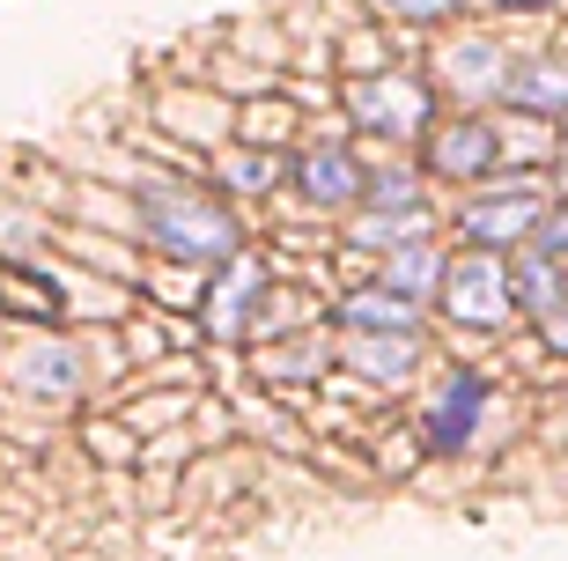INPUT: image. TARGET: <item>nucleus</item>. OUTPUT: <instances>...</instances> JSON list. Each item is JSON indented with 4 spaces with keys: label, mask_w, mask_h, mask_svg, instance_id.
I'll return each mask as SVG.
<instances>
[{
    "label": "nucleus",
    "mask_w": 568,
    "mask_h": 561,
    "mask_svg": "<svg viewBox=\"0 0 568 561\" xmlns=\"http://www.w3.org/2000/svg\"><path fill=\"white\" fill-rule=\"evenodd\" d=\"M495 156H503V141H495V126H480V119L443 126L436 148H428V163L450 170V178H480V170H495Z\"/></svg>",
    "instance_id": "5"
},
{
    "label": "nucleus",
    "mask_w": 568,
    "mask_h": 561,
    "mask_svg": "<svg viewBox=\"0 0 568 561\" xmlns=\"http://www.w3.org/2000/svg\"><path fill=\"white\" fill-rule=\"evenodd\" d=\"M384 281H392V295H406V303H414L422 289H436V281H443L436 244H399L392 259H384Z\"/></svg>",
    "instance_id": "9"
},
{
    "label": "nucleus",
    "mask_w": 568,
    "mask_h": 561,
    "mask_svg": "<svg viewBox=\"0 0 568 561\" xmlns=\"http://www.w3.org/2000/svg\"><path fill=\"white\" fill-rule=\"evenodd\" d=\"M547 340L568 354V303H554V311H547Z\"/></svg>",
    "instance_id": "18"
},
{
    "label": "nucleus",
    "mask_w": 568,
    "mask_h": 561,
    "mask_svg": "<svg viewBox=\"0 0 568 561\" xmlns=\"http://www.w3.org/2000/svg\"><path fill=\"white\" fill-rule=\"evenodd\" d=\"M443 311L458 318V325H503L517 311V289H509V273L487 251H473L458 267H443Z\"/></svg>",
    "instance_id": "2"
},
{
    "label": "nucleus",
    "mask_w": 568,
    "mask_h": 561,
    "mask_svg": "<svg viewBox=\"0 0 568 561\" xmlns=\"http://www.w3.org/2000/svg\"><path fill=\"white\" fill-rule=\"evenodd\" d=\"M362 244H422V214H377L355 229Z\"/></svg>",
    "instance_id": "15"
},
{
    "label": "nucleus",
    "mask_w": 568,
    "mask_h": 561,
    "mask_svg": "<svg viewBox=\"0 0 568 561\" xmlns=\"http://www.w3.org/2000/svg\"><path fill=\"white\" fill-rule=\"evenodd\" d=\"M392 16H406V22H436V16H450L458 0H384Z\"/></svg>",
    "instance_id": "17"
},
{
    "label": "nucleus",
    "mask_w": 568,
    "mask_h": 561,
    "mask_svg": "<svg viewBox=\"0 0 568 561\" xmlns=\"http://www.w3.org/2000/svg\"><path fill=\"white\" fill-rule=\"evenodd\" d=\"M503 97H509V104H525V111H568V67L531 60V67H517V74L503 82Z\"/></svg>",
    "instance_id": "7"
},
{
    "label": "nucleus",
    "mask_w": 568,
    "mask_h": 561,
    "mask_svg": "<svg viewBox=\"0 0 568 561\" xmlns=\"http://www.w3.org/2000/svg\"><path fill=\"white\" fill-rule=\"evenodd\" d=\"M347 325H355V333H406V325H414V303L392 295V289L355 295V303H347Z\"/></svg>",
    "instance_id": "11"
},
{
    "label": "nucleus",
    "mask_w": 568,
    "mask_h": 561,
    "mask_svg": "<svg viewBox=\"0 0 568 561\" xmlns=\"http://www.w3.org/2000/svg\"><path fill=\"white\" fill-rule=\"evenodd\" d=\"M355 163L339 156V148H317V156H303V192L311 200H355Z\"/></svg>",
    "instance_id": "10"
},
{
    "label": "nucleus",
    "mask_w": 568,
    "mask_h": 561,
    "mask_svg": "<svg viewBox=\"0 0 568 561\" xmlns=\"http://www.w3.org/2000/svg\"><path fill=\"white\" fill-rule=\"evenodd\" d=\"M230 178H236L244 192H266V186H274V163H266V156H236Z\"/></svg>",
    "instance_id": "16"
},
{
    "label": "nucleus",
    "mask_w": 568,
    "mask_h": 561,
    "mask_svg": "<svg viewBox=\"0 0 568 561\" xmlns=\"http://www.w3.org/2000/svg\"><path fill=\"white\" fill-rule=\"evenodd\" d=\"M141 237L148 244L178 251V259H230L236 251V222L214 200L200 192H178V186H148L141 192Z\"/></svg>",
    "instance_id": "1"
},
{
    "label": "nucleus",
    "mask_w": 568,
    "mask_h": 561,
    "mask_svg": "<svg viewBox=\"0 0 568 561\" xmlns=\"http://www.w3.org/2000/svg\"><path fill=\"white\" fill-rule=\"evenodd\" d=\"M495 8H554V0H495Z\"/></svg>",
    "instance_id": "20"
},
{
    "label": "nucleus",
    "mask_w": 568,
    "mask_h": 561,
    "mask_svg": "<svg viewBox=\"0 0 568 561\" xmlns=\"http://www.w3.org/2000/svg\"><path fill=\"white\" fill-rule=\"evenodd\" d=\"M258 281H266V273H258L252 259H236V267L222 273V295H214V333H236V325H244V303L258 295Z\"/></svg>",
    "instance_id": "12"
},
{
    "label": "nucleus",
    "mask_w": 568,
    "mask_h": 561,
    "mask_svg": "<svg viewBox=\"0 0 568 561\" xmlns=\"http://www.w3.org/2000/svg\"><path fill=\"white\" fill-rule=\"evenodd\" d=\"M531 222H547V200H539L531 186L495 192V200H473V208H465V229H473V244H509V237H525Z\"/></svg>",
    "instance_id": "3"
},
{
    "label": "nucleus",
    "mask_w": 568,
    "mask_h": 561,
    "mask_svg": "<svg viewBox=\"0 0 568 561\" xmlns=\"http://www.w3.org/2000/svg\"><path fill=\"white\" fill-rule=\"evenodd\" d=\"M22 384H30L38 399H67L74 384H82V354L60 348V340H52V348H30L22 354Z\"/></svg>",
    "instance_id": "8"
},
{
    "label": "nucleus",
    "mask_w": 568,
    "mask_h": 561,
    "mask_svg": "<svg viewBox=\"0 0 568 561\" xmlns=\"http://www.w3.org/2000/svg\"><path fill=\"white\" fill-rule=\"evenodd\" d=\"M443 67H450V82H458V89H495V82H503V52H495V44H458Z\"/></svg>",
    "instance_id": "13"
},
{
    "label": "nucleus",
    "mask_w": 568,
    "mask_h": 561,
    "mask_svg": "<svg viewBox=\"0 0 568 561\" xmlns=\"http://www.w3.org/2000/svg\"><path fill=\"white\" fill-rule=\"evenodd\" d=\"M355 111H362V126H377V133H414L428 97H422V82H399V74H392V82H362Z\"/></svg>",
    "instance_id": "4"
},
{
    "label": "nucleus",
    "mask_w": 568,
    "mask_h": 561,
    "mask_svg": "<svg viewBox=\"0 0 568 561\" xmlns=\"http://www.w3.org/2000/svg\"><path fill=\"white\" fill-rule=\"evenodd\" d=\"M480 414H487V377H450V392H443L436 421H428V443L436 451H465V437H473Z\"/></svg>",
    "instance_id": "6"
},
{
    "label": "nucleus",
    "mask_w": 568,
    "mask_h": 561,
    "mask_svg": "<svg viewBox=\"0 0 568 561\" xmlns=\"http://www.w3.org/2000/svg\"><path fill=\"white\" fill-rule=\"evenodd\" d=\"M547 251H568V214H547Z\"/></svg>",
    "instance_id": "19"
},
{
    "label": "nucleus",
    "mask_w": 568,
    "mask_h": 561,
    "mask_svg": "<svg viewBox=\"0 0 568 561\" xmlns=\"http://www.w3.org/2000/svg\"><path fill=\"white\" fill-rule=\"evenodd\" d=\"M347 354H355L362 370H377V377H399L406 362H414V340H406V333H384V340H369V333H362Z\"/></svg>",
    "instance_id": "14"
}]
</instances>
